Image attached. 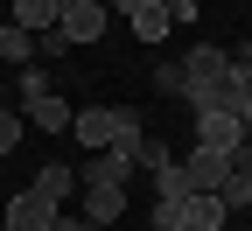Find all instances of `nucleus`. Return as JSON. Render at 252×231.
<instances>
[{"mask_svg":"<svg viewBox=\"0 0 252 231\" xmlns=\"http://www.w3.org/2000/svg\"><path fill=\"white\" fill-rule=\"evenodd\" d=\"M224 84H231V49L196 42V49L182 56V105H189V112H203V105H231ZM231 112H238V105H231Z\"/></svg>","mask_w":252,"mask_h":231,"instance_id":"f257e3e1","label":"nucleus"},{"mask_svg":"<svg viewBox=\"0 0 252 231\" xmlns=\"http://www.w3.org/2000/svg\"><path fill=\"white\" fill-rule=\"evenodd\" d=\"M252 133H245V119L231 112V105H203L196 112V147H217V154H238Z\"/></svg>","mask_w":252,"mask_h":231,"instance_id":"f03ea898","label":"nucleus"},{"mask_svg":"<svg viewBox=\"0 0 252 231\" xmlns=\"http://www.w3.org/2000/svg\"><path fill=\"white\" fill-rule=\"evenodd\" d=\"M126 126H133V112H119V105H84L70 133H77V140H84L91 154H98V147H112V140L126 133Z\"/></svg>","mask_w":252,"mask_h":231,"instance_id":"7ed1b4c3","label":"nucleus"},{"mask_svg":"<svg viewBox=\"0 0 252 231\" xmlns=\"http://www.w3.org/2000/svg\"><path fill=\"white\" fill-rule=\"evenodd\" d=\"M182 175H189V196H217V189L231 182V154H217V147H189Z\"/></svg>","mask_w":252,"mask_h":231,"instance_id":"20e7f679","label":"nucleus"},{"mask_svg":"<svg viewBox=\"0 0 252 231\" xmlns=\"http://www.w3.org/2000/svg\"><path fill=\"white\" fill-rule=\"evenodd\" d=\"M105 21H112V7H105V0H63V35H70V42H98L105 35Z\"/></svg>","mask_w":252,"mask_h":231,"instance_id":"39448f33","label":"nucleus"},{"mask_svg":"<svg viewBox=\"0 0 252 231\" xmlns=\"http://www.w3.org/2000/svg\"><path fill=\"white\" fill-rule=\"evenodd\" d=\"M84 217L98 224V231L119 224L126 217V182H84Z\"/></svg>","mask_w":252,"mask_h":231,"instance_id":"423d86ee","label":"nucleus"},{"mask_svg":"<svg viewBox=\"0 0 252 231\" xmlns=\"http://www.w3.org/2000/svg\"><path fill=\"white\" fill-rule=\"evenodd\" d=\"M49 224H56V203H49L42 189H21L14 203H7V231H49Z\"/></svg>","mask_w":252,"mask_h":231,"instance_id":"0eeeda50","label":"nucleus"},{"mask_svg":"<svg viewBox=\"0 0 252 231\" xmlns=\"http://www.w3.org/2000/svg\"><path fill=\"white\" fill-rule=\"evenodd\" d=\"M224 217H231L224 196H182V224L189 231H224Z\"/></svg>","mask_w":252,"mask_h":231,"instance_id":"6e6552de","label":"nucleus"},{"mask_svg":"<svg viewBox=\"0 0 252 231\" xmlns=\"http://www.w3.org/2000/svg\"><path fill=\"white\" fill-rule=\"evenodd\" d=\"M133 168H140V161H126L119 147H98V154H91L84 168H77V182H126Z\"/></svg>","mask_w":252,"mask_h":231,"instance_id":"1a4fd4ad","label":"nucleus"},{"mask_svg":"<svg viewBox=\"0 0 252 231\" xmlns=\"http://www.w3.org/2000/svg\"><path fill=\"white\" fill-rule=\"evenodd\" d=\"M126 21H133L140 42H161L168 28H175V21H168V0H133V14H126Z\"/></svg>","mask_w":252,"mask_h":231,"instance_id":"9d476101","label":"nucleus"},{"mask_svg":"<svg viewBox=\"0 0 252 231\" xmlns=\"http://www.w3.org/2000/svg\"><path fill=\"white\" fill-rule=\"evenodd\" d=\"M56 21H63V0H14V28L28 35H49Z\"/></svg>","mask_w":252,"mask_h":231,"instance_id":"9b49d317","label":"nucleus"},{"mask_svg":"<svg viewBox=\"0 0 252 231\" xmlns=\"http://www.w3.org/2000/svg\"><path fill=\"white\" fill-rule=\"evenodd\" d=\"M28 119H35L42 126V133H70V126H77V112L70 105H63V98L49 91V98H35V105H28Z\"/></svg>","mask_w":252,"mask_h":231,"instance_id":"f8f14e48","label":"nucleus"},{"mask_svg":"<svg viewBox=\"0 0 252 231\" xmlns=\"http://www.w3.org/2000/svg\"><path fill=\"white\" fill-rule=\"evenodd\" d=\"M217 196H224V203H231V210L245 203V196H252V140H245V147L231 154V182H224V189H217Z\"/></svg>","mask_w":252,"mask_h":231,"instance_id":"ddd939ff","label":"nucleus"},{"mask_svg":"<svg viewBox=\"0 0 252 231\" xmlns=\"http://www.w3.org/2000/svg\"><path fill=\"white\" fill-rule=\"evenodd\" d=\"M35 189H42V196H49V203H56V210H63V203H70V189H84V182H77V175H70V168H63V161H49V168H42V175H35Z\"/></svg>","mask_w":252,"mask_h":231,"instance_id":"4468645a","label":"nucleus"},{"mask_svg":"<svg viewBox=\"0 0 252 231\" xmlns=\"http://www.w3.org/2000/svg\"><path fill=\"white\" fill-rule=\"evenodd\" d=\"M0 63H35V35H28V28H0Z\"/></svg>","mask_w":252,"mask_h":231,"instance_id":"2eb2a0df","label":"nucleus"},{"mask_svg":"<svg viewBox=\"0 0 252 231\" xmlns=\"http://www.w3.org/2000/svg\"><path fill=\"white\" fill-rule=\"evenodd\" d=\"M182 196H189V175H182V161L154 168V203H182Z\"/></svg>","mask_w":252,"mask_h":231,"instance_id":"dca6fc26","label":"nucleus"},{"mask_svg":"<svg viewBox=\"0 0 252 231\" xmlns=\"http://www.w3.org/2000/svg\"><path fill=\"white\" fill-rule=\"evenodd\" d=\"M35 98H49V70L42 63H21V105H35Z\"/></svg>","mask_w":252,"mask_h":231,"instance_id":"f3484780","label":"nucleus"},{"mask_svg":"<svg viewBox=\"0 0 252 231\" xmlns=\"http://www.w3.org/2000/svg\"><path fill=\"white\" fill-rule=\"evenodd\" d=\"M14 147H21V112L0 105V154H14Z\"/></svg>","mask_w":252,"mask_h":231,"instance_id":"a211bd4d","label":"nucleus"},{"mask_svg":"<svg viewBox=\"0 0 252 231\" xmlns=\"http://www.w3.org/2000/svg\"><path fill=\"white\" fill-rule=\"evenodd\" d=\"M154 91H161V98H182V63H161V70H154Z\"/></svg>","mask_w":252,"mask_h":231,"instance_id":"6ab92c4d","label":"nucleus"},{"mask_svg":"<svg viewBox=\"0 0 252 231\" xmlns=\"http://www.w3.org/2000/svg\"><path fill=\"white\" fill-rule=\"evenodd\" d=\"M168 161H175L168 140H147V147H140V168H168Z\"/></svg>","mask_w":252,"mask_h":231,"instance_id":"aec40b11","label":"nucleus"},{"mask_svg":"<svg viewBox=\"0 0 252 231\" xmlns=\"http://www.w3.org/2000/svg\"><path fill=\"white\" fill-rule=\"evenodd\" d=\"M70 49V35H63V28H49V35H35V56H63Z\"/></svg>","mask_w":252,"mask_h":231,"instance_id":"412c9836","label":"nucleus"},{"mask_svg":"<svg viewBox=\"0 0 252 231\" xmlns=\"http://www.w3.org/2000/svg\"><path fill=\"white\" fill-rule=\"evenodd\" d=\"M182 224V203H154V231H175Z\"/></svg>","mask_w":252,"mask_h":231,"instance_id":"4be33fe9","label":"nucleus"},{"mask_svg":"<svg viewBox=\"0 0 252 231\" xmlns=\"http://www.w3.org/2000/svg\"><path fill=\"white\" fill-rule=\"evenodd\" d=\"M49 231H91V217H70V210H56V224Z\"/></svg>","mask_w":252,"mask_h":231,"instance_id":"5701e85b","label":"nucleus"},{"mask_svg":"<svg viewBox=\"0 0 252 231\" xmlns=\"http://www.w3.org/2000/svg\"><path fill=\"white\" fill-rule=\"evenodd\" d=\"M238 119H245V133H252V91H245V98H238Z\"/></svg>","mask_w":252,"mask_h":231,"instance_id":"b1692460","label":"nucleus"},{"mask_svg":"<svg viewBox=\"0 0 252 231\" xmlns=\"http://www.w3.org/2000/svg\"><path fill=\"white\" fill-rule=\"evenodd\" d=\"M105 7H112V14H133V0H105Z\"/></svg>","mask_w":252,"mask_h":231,"instance_id":"393cba45","label":"nucleus"},{"mask_svg":"<svg viewBox=\"0 0 252 231\" xmlns=\"http://www.w3.org/2000/svg\"><path fill=\"white\" fill-rule=\"evenodd\" d=\"M245 210H252V196H245Z\"/></svg>","mask_w":252,"mask_h":231,"instance_id":"a878e982","label":"nucleus"},{"mask_svg":"<svg viewBox=\"0 0 252 231\" xmlns=\"http://www.w3.org/2000/svg\"><path fill=\"white\" fill-rule=\"evenodd\" d=\"M175 231H189V224H175Z\"/></svg>","mask_w":252,"mask_h":231,"instance_id":"bb28decb","label":"nucleus"},{"mask_svg":"<svg viewBox=\"0 0 252 231\" xmlns=\"http://www.w3.org/2000/svg\"><path fill=\"white\" fill-rule=\"evenodd\" d=\"M91 231H98V224H91Z\"/></svg>","mask_w":252,"mask_h":231,"instance_id":"cd10ccee","label":"nucleus"}]
</instances>
